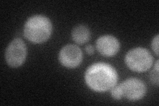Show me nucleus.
I'll use <instances>...</instances> for the list:
<instances>
[{"label": "nucleus", "mask_w": 159, "mask_h": 106, "mask_svg": "<svg viewBox=\"0 0 159 106\" xmlns=\"http://www.w3.org/2000/svg\"><path fill=\"white\" fill-rule=\"evenodd\" d=\"M158 39H159V35H157L152 39V44H151L153 51L155 53V54L157 57L158 56Z\"/></svg>", "instance_id": "9d476101"}, {"label": "nucleus", "mask_w": 159, "mask_h": 106, "mask_svg": "<svg viewBox=\"0 0 159 106\" xmlns=\"http://www.w3.org/2000/svg\"><path fill=\"white\" fill-rule=\"evenodd\" d=\"M110 90L111 95L113 98L115 99H121L122 98L120 87H119V85H116L115 86L113 87Z\"/></svg>", "instance_id": "1a4fd4ad"}, {"label": "nucleus", "mask_w": 159, "mask_h": 106, "mask_svg": "<svg viewBox=\"0 0 159 106\" xmlns=\"http://www.w3.org/2000/svg\"><path fill=\"white\" fill-rule=\"evenodd\" d=\"M125 62L127 67L137 72H146L153 64V58L151 53L145 48H133L127 53Z\"/></svg>", "instance_id": "7ed1b4c3"}, {"label": "nucleus", "mask_w": 159, "mask_h": 106, "mask_svg": "<svg viewBox=\"0 0 159 106\" xmlns=\"http://www.w3.org/2000/svg\"><path fill=\"white\" fill-rule=\"evenodd\" d=\"M122 98L129 100L136 101L142 99L147 92L146 85L141 80L135 78H129L120 84Z\"/></svg>", "instance_id": "39448f33"}, {"label": "nucleus", "mask_w": 159, "mask_h": 106, "mask_svg": "<svg viewBox=\"0 0 159 106\" xmlns=\"http://www.w3.org/2000/svg\"><path fill=\"white\" fill-rule=\"evenodd\" d=\"M72 37L74 42L82 44L89 41L90 38V31L85 25H78L72 29Z\"/></svg>", "instance_id": "6e6552de"}, {"label": "nucleus", "mask_w": 159, "mask_h": 106, "mask_svg": "<svg viewBox=\"0 0 159 106\" xmlns=\"http://www.w3.org/2000/svg\"><path fill=\"white\" fill-rule=\"evenodd\" d=\"M119 47V41L112 35H103L99 37L96 41L98 51L105 57H113L118 53Z\"/></svg>", "instance_id": "0eeeda50"}, {"label": "nucleus", "mask_w": 159, "mask_h": 106, "mask_svg": "<svg viewBox=\"0 0 159 106\" xmlns=\"http://www.w3.org/2000/svg\"><path fill=\"white\" fill-rule=\"evenodd\" d=\"M150 78L151 82L152 84H155L156 85H158V82H159V78H158V70H157L155 69H154L153 71L151 72V76H150Z\"/></svg>", "instance_id": "9b49d317"}, {"label": "nucleus", "mask_w": 159, "mask_h": 106, "mask_svg": "<svg viewBox=\"0 0 159 106\" xmlns=\"http://www.w3.org/2000/svg\"><path fill=\"white\" fill-rule=\"evenodd\" d=\"M118 74L113 67L106 63L98 62L89 67L85 73L88 86L98 92L110 90L117 83Z\"/></svg>", "instance_id": "f257e3e1"}, {"label": "nucleus", "mask_w": 159, "mask_h": 106, "mask_svg": "<svg viewBox=\"0 0 159 106\" xmlns=\"http://www.w3.org/2000/svg\"><path fill=\"white\" fill-rule=\"evenodd\" d=\"M82 52L77 45L67 44L60 51L58 59L64 67L74 68L81 64L82 61Z\"/></svg>", "instance_id": "423d86ee"}, {"label": "nucleus", "mask_w": 159, "mask_h": 106, "mask_svg": "<svg viewBox=\"0 0 159 106\" xmlns=\"http://www.w3.org/2000/svg\"><path fill=\"white\" fill-rule=\"evenodd\" d=\"M52 31L50 19L41 15L29 18L24 26V36L34 44H41L50 38Z\"/></svg>", "instance_id": "f03ea898"}, {"label": "nucleus", "mask_w": 159, "mask_h": 106, "mask_svg": "<svg viewBox=\"0 0 159 106\" xmlns=\"http://www.w3.org/2000/svg\"><path fill=\"white\" fill-rule=\"evenodd\" d=\"M27 47L21 39H15L9 43L6 48L5 57L7 64L12 68H17L25 61Z\"/></svg>", "instance_id": "20e7f679"}, {"label": "nucleus", "mask_w": 159, "mask_h": 106, "mask_svg": "<svg viewBox=\"0 0 159 106\" xmlns=\"http://www.w3.org/2000/svg\"><path fill=\"white\" fill-rule=\"evenodd\" d=\"M86 52L87 54H93V53H94V50H95V49H94V47L93 46H92V45L89 44V45H87V46L86 47Z\"/></svg>", "instance_id": "f8f14e48"}]
</instances>
